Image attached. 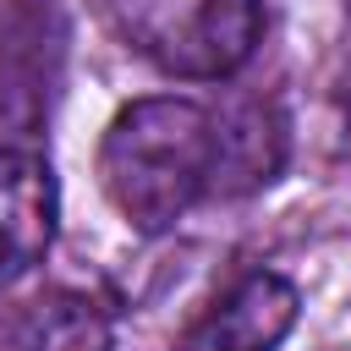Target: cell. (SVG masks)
<instances>
[{
    "label": "cell",
    "instance_id": "obj_1",
    "mask_svg": "<svg viewBox=\"0 0 351 351\" xmlns=\"http://www.w3.org/2000/svg\"><path fill=\"white\" fill-rule=\"evenodd\" d=\"M285 126L263 104L208 110L181 93H148L115 110L99 137V186L115 214L143 230H176L197 203L274 181Z\"/></svg>",
    "mask_w": 351,
    "mask_h": 351
},
{
    "label": "cell",
    "instance_id": "obj_2",
    "mask_svg": "<svg viewBox=\"0 0 351 351\" xmlns=\"http://www.w3.org/2000/svg\"><path fill=\"white\" fill-rule=\"evenodd\" d=\"M99 5L132 55L181 82L236 77L263 38L258 0H99Z\"/></svg>",
    "mask_w": 351,
    "mask_h": 351
},
{
    "label": "cell",
    "instance_id": "obj_3",
    "mask_svg": "<svg viewBox=\"0 0 351 351\" xmlns=\"http://www.w3.org/2000/svg\"><path fill=\"white\" fill-rule=\"evenodd\" d=\"M60 225V186L38 148L0 143V291L44 263Z\"/></svg>",
    "mask_w": 351,
    "mask_h": 351
},
{
    "label": "cell",
    "instance_id": "obj_4",
    "mask_svg": "<svg viewBox=\"0 0 351 351\" xmlns=\"http://www.w3.org/2000/svg\"><path fill=\"white\" fill-rule=\"evenodd\" d=\"M296 313H302L296 285L274 269H252L170 351H280L285 335L296 329Z\"/></svg>",
    "mask_w": 351,
    "mask_h": 351
},
{
    "label": "cell",
    "instance_id": "obj_5",
    "mask_svg": "<svg viewBox=\"0 0 351 351\" xmlns=\"http://www.w3.org/2000/svg\"><path fill=\"white\" fill-rule=\"evenodd\" d=\"M0 351H115V329L93 296L38 291L0 313Z\"/></svg>",
    "mask_w": 351,
    "mask_h": 351
},
{
    "label": "cell",
    "instance_id": "obj_6",
    "mask_svg": "<svg viewBox=\"0 0 351 351\" xmlns=\"http://www.w3.org/2000/svg\"><path fill=\"white\" fill-rule=\"evenodd\" d=\"M335 99H340V110H346V121H351V44H346V55H340V77H335Z\"/></svg>",
    "mask_w": 351,
    "mask_h": 351
}]
</instances>
